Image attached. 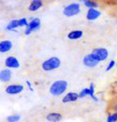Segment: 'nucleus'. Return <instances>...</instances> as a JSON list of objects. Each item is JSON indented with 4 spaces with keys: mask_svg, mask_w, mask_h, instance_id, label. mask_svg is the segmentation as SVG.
Wrapping results in <instances>:
<instances>
[{
    "mask_svg": "<svg viewBox=\"0 0 117 122\" xmlns=\"http://www.w3.org/2000/svg\"><path fill=\"white\" fill-rule=\"evenodd\" d=\"M69 83L65 80H57L50 86V93L53 96H60L67 89Z\"/></svg>",
    "mask_w": 117,
    "mask_h": 122,
    "instance_id": "f257e3e1",
    "label": "nucleus"
},
{
    "mask_svg": "<svg viewBox=\"0 0 117 122\" xmlns=\"http://www.w3.org/2000/svg\"><path fill=\"white\" fill-rule=\"evenodd\" d=\"M61 65V61L58 57H50L47 60H45L42 63V69L44 71H52L57 69L58 67H60Z\"/></svg>",
    "mask_w": 117,
    "mask_h": 122,
    "instance_id": "f03ea898",
    "label": "nucleus"
},
{
    "mask_svg": "<svg viewBox=\"0 0 117 122\" xmlns=\"http://www.w3.org/2000/svg\"><path fill=\"white\" fill-rule=\"evenodd\" d=\"M80 11H81V6H80L79 3H70L63 8L62 13L65 17L69 18V17H74L79 15Z\"/></svg>",
    "mask_w": 117,
    "mask_h": 122,
    "instance_id": "7ed1b4c3",
    "label": "nucleus"
},
{
    "mask_svg": "<svg viewBox=\"0 0 117 122\" xmlns=\"http://www.w3.org/2000/svg\"><path fill=\"white\" fill-rule=\"evenodd\" d=\"M91 54L93 55L100 62L105 61L108 58V56H109V52L105 48H95L91 51Z\"/></svg>",
    "mask_w": 117,
    "mask_h": 122,
    "instance_id": "20e7f679",
    "label": "nucleus"
},
{
    "mask_svg": "<svg viewBox=\"0 0 117 122\" xmlns=\"http://www.w3.org/2000/svg\"><path fill=\"white\" fill-rule=\"evenodd\" d=\"M24 90V86L20 84H13L8 85L5 87V93L10 94V95H17V94L22 93Z\"/></svg>",
    "mask_w": 117,
    "mask_h": 122,
    "instance_id": "39448f33",
    "label": "nucleus"
},
{
    "mask_svg": "<svg viewBox=\"0 0 117 122\" xmlns=\"http://www.w3.org/2000/svg\"><path fill=\"white\" fill-rule=\"evenodd\" d=\"M98 63H100V61H98L91 53L87 54L86 56H84V58H83V64H84L85 66H87V67H89V68L95 67Z\"/></svg>",
    "mask_w": 117,
    "mask_h": 122,
    "instance_id": "423d86ee",
    "label": "nucleus"
},
{
    "mask_svg": "<svg viewBox=\"0 0 117 122\" xmlns=\"http://www.w3.org/2000/svg\"><path fill=\"white\" fill-rule=\"evenodd\" d=\"M39 27H41V20H39L38 18H34V19H32L29 22L28 27H26L25 34L26 35H29L32 31H35V30H37Z\"/></svg>",
    "mask_w": 117,
    "mask_h": 122,
    "instance_id": "0eeeda50",
    "label": "nucleus"
},
{
    "mask_svg": "<svg viewBox=\"0 0 117 122\" xmlns=\"http://www.w3.org/2000/svg\"><path fill=\"white\" fill-rule=\"evenodd\" d=\"M4 65L6 66V68H8V69L18 68V67H20V62L16 57L8 56V57L5 58V60H4Z\"/></svg>",
    "mask_w": 117,
    "mask_h": 122,
    "instance_id": "6e6552de",
    "label": "nucleus"
},
{
    "mask_svg": "<svg viewBox=\"0 0 117 122\" xmlns=\"http://www.w3.org/2000/svg\"><path fill=\"white\" fill-rule=\"evenodd\" d=\"M62 114H60L58 112H51L46 115V120L48 122H60L62 120Z\"/></svg>",
    "mask_w": 117,
    "mask_h": 122,
    "instance_id": "1a4fd4ad",
    "label": "nucleus"
},
{
    "mask_svg": "<svg viewBox=\"0 0 117 122\" xmlns=\"http://www.w3.org/2000/svg\"><path fill=\"white\" fill-rule=\"evenodd\" d=\"M80 98L79 97V93L77 92H69L67 94L63 96V98L61 99L62 103H69V102H77Z\"/></svg>",
    "mask_w": 117,
    "mask_h": 122,
    "instance_id": "9d476101",
    "label": "nucleus"
},
{
    "mask_svg": "<svg viewBox=\"0 0 117 122\" xmlns=\"http://www.w3.org/2000/svg\"><path fill=\"white\" fill-rule=\"evenodd\" d=\"M13 49V42L8 39L0 41V53H7Z\"/></svg>",
    "mask_w": 117,
    "mask_h": 122,
    "instance_id": "9b49d317",
    "label": "nucleus"
},
{
    "mask_svg": "<svg viewBox=\"0 0 117 122\" xmlns=\"http://www.w3.org/2000/svg\"><path fill=\"white\" fill-rule=\"evenodd\" d=\"M43 6H44V2H43L42 0H32L28 5V10L33 13V11L38 10L39 8H42Z\"/></svg>",
    "mask_w": 117,
    "mask_h": 122,
    "instance_id": "f8f14e48",
    "label": "nucleus"
},
{
    "mask_svg": "<svg viewBox=\"0 0 117 122\" xmlns=\"http://www.w3.org/2000/svg\"><path fill=\"white\" fill-rule=\"evenodd\" d=\"M11 79V71L8 68H4L2 71H0V81L3 83H7Z\"/></svg>",
    "mask_w": 117,
    "mask_h": 122,
    "instance_id": "ddd939ff",
    "label": "nucleus"
},
{
    "mask_svg": "<svg viewBox=\"0 0 117 122\" xmlns=\"http://www.w3.org/2000/svg\"><path fill=\"white\" fill-rule=\"evenodd\" d=\"M83 35H84L83 30H72L67 33V38L72 39V41H76V39H80Z\"/></svg>",
    "mask_w": 117,
    "mask_h": 122,
    "instance_id": "4468645a",
    "label": "nucleus"
},
{
    "mask_svg": "<svg viewBox=\"0 0 117 122\" xmlns=\"http://www.w3.org/2000/svg\"><path fill=\"white\" fill-rule=\"evenodd\" d=\"M101 16V11L98 10H88L86 14V19L88 21H94Z\"/></svg>",
    "mask_w": 117,
    "mask_h": 122,
    "instance_id": "2eb2a0df",
    "label": "nucleus"
},
{
    "mask_svg": "<svg viewBox=\"0 0 117 122\" xmlns=\"http://www.w3.org/2000/svg\"><path fill=\"white\" fill-rule=\"evenodd\" d=\"M83 3H84V5L88 8V10H96L98 7V3L93 1V0H84Z\"/></svg>",
    "mask_w": 117,
    "mask_h": 122,
    "instance_id": "dca6fc26",
    "label": "nucleus"
},
{
    "mask_svg": "<svg viewBox=\"0 0 117 122\" xmlns=\"http://www.w3.org/2000/svg\"><path fill=\"white\" fill-rule=\"evenodd\" d=\"M19 26H20L19 25V20H13L6 25L5 29L8 30V31H14V30H16V28L19 27Z\"/></svg>",
    "mask_w": 117,
    "mask_h": 122,
    "instance_id": "f3484780",
    "label": "nucleus"
},
{
    "mask_svg": "<svg viewBox=\"0 0 117 122\" xmlns=\"http://www.w3.org/2000/svg\"><path fill=\"white\" fill-rule=\"evenodd\" d=\"M88 88H89V96H90L91 98L94 100V102H97L98 98L94 95V92H95V91H94V84H93V83H91V84H90V86H89Z\"/></svg>",
    "mask_w": 117,
    "mask_h": 122,
    "instance_id": "a211bd4d",
    "label": "nucleus"
},
{
    "mask_svg": "<svg viewBox=\"0 0 117 122\" xmlns=\"http://www.w3.org/2000/svg\"><path fill=\"white\" fill-rule=\"evenodd\" d=\"M107 122H117V113H109L107 116Z\"/></svg>",
    "mask_w": 117,
    "mask_h": 122,
    "instance_id": "6ab92c4d",
    "label": "nucleus"
},
{
    "mask_svg": "<svg viewBox=\"0 0 117 122\" xmlns=\"http://www.w3.org/2000/svg\"><path fill=\"white\" fill-rule=\"evenodd\" d=\"M21 119V116L20 115H17V114H15V115H11V116H8V117L6 118V121L7 122H18Z\"/></svg>",
    "mask_w": 117,
    "mask_h": 122,
    "instance_id": "aec40b11",
    "label": "nucleus"
},
{
    "mask_svg": "<svg viewBox=\"0 0 117 122\" xmlns=\"http://www.w3.org/2000/svg\"><path fill=\"white\" fill-rule=\"evenodd\" d=\"M85 96H89V88H84V89L79 93L80 98H83V97H85Z\"/></svg>",
    "mask_w": 117,
    "mask_h": 122,
    "instance_id": "412c9836",
    "label": "nucleus"
},
{
    "mask_svg": "<svg viewBox=\"0 0 117 122\" xmlns=\"http://www.w3.org/2000/svg\"><path fill=\"white\" fill-rule=\"evenodd\" d=\"M108 111L110 113H113V112H116L117 113V100L116 102H112V105L109 106V109H108Z\"/></svg>",
    "mask_w": 117,
    "mask_h": 122,
    "instance_id": "4be33fe9",
    "label": "nucleus"
},
{
    "mask_svg": "<svg viewBox=\"0 0 117 122\" xmlns=\"http://www.w3.org/2000/svg\"><path fill=\"white\" fill-rule=\"evenodd\" d=\"M19 25H20L21 27H28L29 22L25 19V18H22V19L19 20Z\"/></svg>",
    "mask_w": 117,
    "mask_h": 122,
    "instance_id": "5701e85b",
    "label": "nucleus"
},
{
    "mask_svg": "<svg viewBox=\"0 0 117 122\" xmlns=\"http://www.w3.org/2000/svg\"><path fill=\"white\" fill-rule=\"evenodd\" d=\"M114 66H116V62L114 60H111L109 62V64H108V66L106 67V71H110L111 69H112Z\"/></svg>",
    "mask_w": 117,
    "mask_h": 122,
    "instance_id": "b1692460",
    "label": "nucleus"
},
{
    "mask_svg": "<svg viewBox=\"0 0 117 122\" xmlns=\"http://www.w3.org/2000/svg\"><path fill=\"white\" fill-rule=\"evenodd\" d=\"M26 83H27V86L29 87V90H30V91H32L33 89H32V87H31V84H30V82H29V81H27Z\"/></svg>",
    "mask_w": 117,
    "mask_h": 122,
    "instance_id": "393cba45",
    "label": "nucleus"
},
{
    "mask_svg": "<svg viewBox=\"0 0 117 122\" xmlns=\"http://www.w3.org/2000/svg\"><path fill=\"white\" fill-rule=\"evenodd\" d=\"M95 122H101V121H95Z\"/></svg>",
    "mask_w": 117,
    "mask_h": 122,
    "instance_id": "a878e982",
    "label": "nucleus"
},
{
    "mask_svg": "<svg viewBox=\"0 0 117 122\" xmlns=\"http://www.w3.org/2000/svg\"><path fill=\"white\" fill-rule=\"evenodd\" d=\"M116 66H117V63H116Z\"/></svg>",
    "mask_w": 117,
    "mask_h": 122,
    "instance_id": "bb28decb",
    "label": "nucleus"
}]
</instances>
